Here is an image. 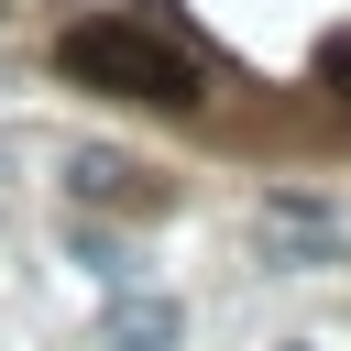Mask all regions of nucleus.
Here are the masks:
<instances>
[{
	"label": "nucleus",
	"mask_w": 351,
	"mask_h": 351,
	"mask_svg": "<svg viewBox=\"0 0 351 351\" xmlns=\"http://www.w3.org/2000/svg\"><path fill=\"white\" fill-rule=\"evenodd\" d=\"M55 66H66L77 88L154 99V110H186V99H197V55H186V33H176L154 0H132V11H99V22H66Z\"/></svg>",
	"instance_id": "obj_1"
},
{
	"label": "nucleus",
	"mask_w": 351,
	"mask_h": 351,
	"mask_svg": "<svg viewBox=\"0 0 351 351\" xmlns=\"http://www.w3.org/2000/svg\"><path fill=\"white\" fill-rule=\"evenodd\" d=\"M252 230H263L274 263H340V252H351V219H340L329 197H263Z\"/></svg>",
	"instance_id": "obj_2"
},
{
	"label": "nucleus",
	"mask_w": 351,
	"mask_h": 351,
	"mask_svg": "<svg viewBox=\"0 0 351 351\" xmlns=\"http://www.w3.org/2000/svg\"><path fill=\"white\" fill-rule=\"evenodd\" d=\"M318 88L351 110V33H329V44H318Z\"/></svg>",
	"instance_id": "obj_4"
},
{
	"label": "nucleus",
	"mask_w": 351,
	"mask_h": 351,
	"mask_svg": "<svg viewBox=\"0 0 351 351\" xmlns=\"http://www.w3.org/2000/svg\"><path fill=\"white\" fill-rule=\"evenodd\" d=\"M110 351H176V307H165V296L121 307V318H110Z\"/></svg>",
	"instance_id": "obj_3"
}]
</instances>
